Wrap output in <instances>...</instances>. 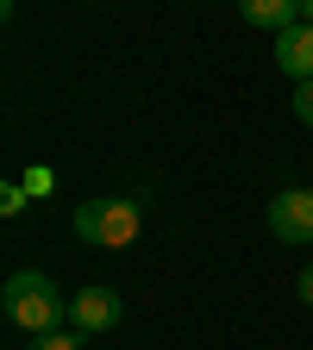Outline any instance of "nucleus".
I'll return each mask as SVG.
<instances>
[{
  "label": "nucleus",
  "mask_w": 313,
  "mask_h": 350,
  "mask_svg": "<svg viewBox=\"0 0 313 350\" xmlns=\"http://www.w3.org/2000/svg\"><path fill=\"white\" fill-rule=\"evenodd\" d=\"M276 69H282L295 88L313 81V25H295V31L276 38Z\"/></svg>",
  "instance_id": "nucleus-5"
},
{
  "label": "nucleus",
  "mask_w": 313,
  "mask_h": 350,
  "mask_svg": "<svg viewBox=\"0 0 313 350\" xmlns=\"http://www.w3.org/2000/svg\"><path fill=\"white\" fill-rule=\"evenodd\" d=\"M238 19L245 25H257V31H295L301 25V0H245V7H238Z\"/></svg>",
  "instance_id": "nucleus-6"
},
{
  "label": "nucleus",
  "mask_w": 313,
  "mask_h": 350,
  "mask_svg": "<svg viewBox=\"0 0 313 350\" xmlns=\"http://www.w3.org/2000/svg\"><path fill=\"white\" fill-rule=\"evenodd\" d=\"M295 119H301V125H313V81H301V88H295Z\"/></svg>",
  "instance_id": "nucleus-8"
},
{
  "label": "nucleus",
  "mask_w": 313,
  "mask_h": 350,
  "mask_svg": "<svg viewBox=\"0 0 313 350\" xmlns=\"http://www.w3.org/2000/svg\"><path fill=\"white\" fill-rule=\"evenodd\" d=\"M0 313H7L19 332L44 338V332H63L69 300L57 294V282L44 275V269H19V275H7V288H0Z\"/></svg>",
  "instance_id": "nucleus-1"
},
{
  "label": "nucleus",
  "mask_w": 313,
  "mask_h": 350,
  "mask_svg": "<svg viewBox=\"0 0 313 350\" xmlns=\"http://www.w3.org/2000/svg\"><path fill=\"white\" fill-rule=\"evenodd\" d=\"M138 226H145V200H132V194H101L75 206V238L95 250H125L138 238Z\"/></svg>",
  "instance_id": "nucleus-2"
},
{
  "label": "nucleus",
  "mask_w": 313,
  "mask_h": 350,
  "mask_svg": "<svg viewBox=\"0 0 313 350\" xmlns=\"http://www.w3.org/2000/svg\"><path fill=\"white\" fill-rule=\"evenodd\" d=\"M301 25H313V0H301Z\"/></svg>",
  "instance_id": "nucleus-10"
},
{
  "label": "nucleus",
  "mask_w": 313,
  "mask_h": 350,
  "mask_svg": "<svg viewBox=\"0 0 313 350\" xmlns=\"http://www.w3.org/2000/svg\"><path fill=\"white\" fill-rule=\"evenodd\" d=\"M32 350H82V338L75 332H44V338H32Z\"/></svg>",
  "instance_id": "nucleus-7"
},
{
  "label": "nucleus",
  "mask_w": 313,
  "mask_h": 350,
  "mask_svg": "<svg viewBox=\"0 0 313 350\" xmlns=\"http://www.w3.org/2000/svg\"><path fill=\"white\" fill-rule=\"evenodd\" d=\"M270 232L295 250H313V188H282L270 200Z\"/></svg>",
  "instance_id": "nucleus-3"
},
{
  "label": "nucleus",
  "mask_w": 313,
  "mask_h": 350,
  "mask_svg": "<svg viewBox=\"0 0 313 350\" xmlns=\"http://www.w3.org/2000/svg\"><path fill=\"white\" fill-rule=\"evenodd\" d=\"M113 325H119V294H113L107 282L82 288V294L69 300V332H75V338H88V332H113Z\"/></svg>",
  "instance_id": "nucleus-4"
},
{
  "label": "nucleus",
  "mask_w": 313,
  "mask_h": 350,
  "mask_svg": "<svg viewBox=\"0 0 313 350\" xmlns=\"http://www.w3.org/2000/svg\"><path fill=\"white\" fill-rule=\"evenodd\" d=\"M295 294H301V306H313V262H307V269L295 275Z\"/></svg>",
  "instance_id": "nucleus-9"
}]
</instances>
